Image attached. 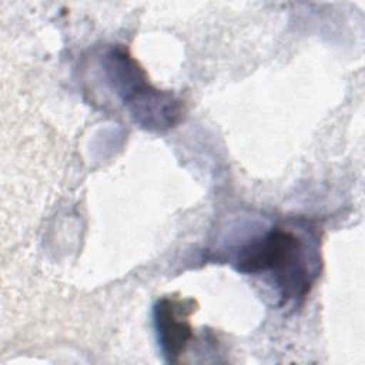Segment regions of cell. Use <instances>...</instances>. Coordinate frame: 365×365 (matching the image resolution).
<instances>
[{
	"mask_svg": "<svg viewBox=\"0 0 365 365\" xmlns=\"http://www.w3.org/2000/svg\"><path fill=\"white\" fill-rule=\"evenodd\" d=\"M234 267L248 275L271 272L284 301L305 297L315 278L304 241L292 231L281 228L244 245Z\"/></svg>",
	"mask_w": 365,
	"mask_h": 365,
	"instance_id": "cell-1",
	"label": "cell"
},
{
	"mask_svg": "<svg viewBox=\"0 0 365 365\" xmlns=\"http://www.w3.org/2000/svg\"><path fill=\"white\" fill-rule=\"evenodd\" d=\"M104 66L111 87L140 127L163 131L181 120V101L171 93L155 88L125 48L113 47L106 54Z\"/></svg>",
	"mask_w": 365,
	"mask_h": 365,
	"instance_id": "cell-2",
	"label": "cell"
},
{
	"mask_svg": "<svg viewBox=\"0 0 365 365\" xmlns=\"http://www.w3.org/2000/svg\"><path fill=\"white\" fill-rule=\"evenodd\" d=\"M194 299L164 297L154 305V327L158 345L167 362H178L192 339L190 315L195 311Z\"/></svg>",
	"mask_w": 365,
	"mask_h": 365,
	"instance_id": "cell-3",
	"label": "cell"
}]
</instances>
